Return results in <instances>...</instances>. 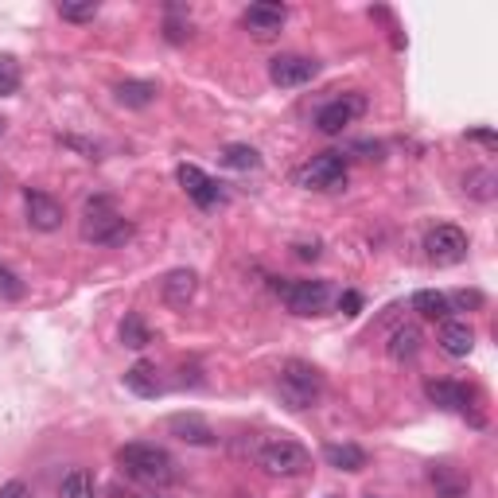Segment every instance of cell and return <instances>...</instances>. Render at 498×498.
Returning a JSON list of instances; mask_svg holds the SVG:
<instances>
[{
	"label": "cell",
	"instance_id": "obj_18",
	"mask_svg": "<svg viewBox=\"0 0 498 498\" xmlns=\"http://www.w3.org/2000/svg\"><path fill=\"white\" fill-rule=\"evenodd\" d=\"M323 460H327V467H335V471H362L366 464H370V455H366L359 444H327Z\"/></svg>",
	"mask_w": 498,
	"mask_h": 498
},
{
	"label": "cell",
	"instance_id": "obj_11",
	"mask_svg": "<svg viewBox=\"0 0 498 498\" xmlns=\"http://www.w3.org/2000/svg\"><path fill=\"white\" fill-rule=\"evenodd\" d=\"M320 74V62L316 59H304V55H277L269 62V78L273 86L281 90H292V86H304Z\"/></svg>",
	"mask_w": 498,
	"mask_h": 498
},
{
	"label": "cell",
	"instance_id": "obj_8",
	"mask_svg": "<svg viewBox=\"0 0 498 498\" xmlns=\"http://www.w3.org/2000/svg\"><path fill=\"white\" fill-rule=\"evenodd\" d=\"M362 113H366V98L362 94H343V98L327 101V106L316 113V129L323 137H339L350 121H359Z\"/></svg>",
	"mask_w": 498,
	"mask_h": 498
},
{
	"label": "cell",
	"instance_id": "obj_23",
	"mask_svg": "<svg viewBox=\"0 0 498 498\" xmlns=\"http://www.w3.org/2000/svg\"><path fill=\"white\" fill-rule=\"evenodd\" d=\"M59 498H98V483H94V475H90V471H82V467H74L71 475H62V483H59Z\"/></svg>",
	"mask_w": 498,
	"mask_h": 498
},
{
	"label": "cell",
	"instance_id": "obj_31",
	"mask_svg": "<svg viewBox=\"0 0 498 498\" xmlns=\"http://www.w3.org/2000/svg\"><path fill=\"white\" fill-rule=\"evenodd\" d=\"M0 498H32V487L24 479H12V483L0 487Z\"/></svg>",
	"mask_w": 498,
	"mask_h": 498
},
{
	"label": "cell",
	"instance_id": "obj_2",
	"mask_svg": "<svg viewBox=\"0 0 498 498\" xmlns=\"http://www.w3.org/2000/svg\"><path fill=\"white\" fill-rule=\"evenodd\" d=\"M277 393L288 409H311L320 397H323V374L316 370L311 362H300V359H288L281 366V378H277Z\"/></svg>",
	"mask_w": 498,
	"mask_h": 498
},
{
	"label": "cell",
	"instance_id": "obj_38",
	"mask_svg": "<svg viewBox=\"0 0 498 498\" xmlns=\"http://www.w3.org/2000/svg\"><path fill=\"white\" fill-rule=\"evenodd\" d=\"M370 498H374V494H370Z\"/></svg>",
	"mask_w": 498,
	"mask_h": 498
},
{
	"label": "cell",
	"instance_id": "obj_37",
	"mask_svg": "<svg viewBox=\"0 0 498 498\" xmlns=\"http://www.w3.org/2000/svg\"><path fill=\"white\" fill-rule=\"evenodd\" d=\"M327 498H339V494H327Z\"/></svg>",
	"mask_w": 498,
	"mask_h": 498
},
{
	"label": "cell",
	"instance_id": "obj_6",
	"mask_svg": "<svg viewBox=\"0 0 498 498\" xmlns=\"http://www.w3.org/2000/svg\"><path fill=\"white\" fill-rule=\"evenodd\" d=\"M277 292L292 316H320L327 300H331L327 281H288V284H277Z\"/></svg>",
	"mask_w": 498,
	"mask_h": 498
},
{
	"label": "cell",
	"instance_id": "obj_27",
	"mask_svg": "<svg viewBox=\"0 0 498 498\" xmlns=\"http://www.w3.org/2000/svg\"><path fill=\"white\" fill-rule=\"evenodd\" d=\"M20 90V67H16V59H0V98H12Z\"/></svg>",
	"mask_w": 498,
	"mask_h": 498
},
{
	"label": "cell",
	"instance_id": "obj_24",
	"mask_svg": "<svg viewBox=\"0 0 498 498\" xmlns=\"http://www.w3.org/2000/svg\"><path fill=\"white\" fill-rule=\"evenodd\" d=\"M222 164L234 168V172H257L261 152L249 148V144H226V148H222Z\"/></svg>",
	"mask_w": 498,
	"mask_h": 498
},
{
	"label": "cell",
	"instance_id": "obj_12",
	"mask_svg": "<svg viewBox=\"0 0 498 498\" xmlns=\"http://www.w3.org/2000/svg\"><path fill=\"white\" fill-rule=\"evenodd\" d=\"M24 211H28V226L32 230H43V234H51V230H59L62 226V206H59V199H51L47 191H24Z\"/></svg>",
	"mask_w": 498,
	"mask_h": 498
},
{
	"label": "cell",
	"instance_id": "obj_13",
	"mask_svg": "<svg viewBox=\"0 0 498 498\" xmlns=\"http://www.w3.org/2000/svg\"><path fill=\"white\" fill-rule=\"evenodd\" d=\"M199 292V273L195 269H168L160 281V296L168 308H187Z\"/></svg>",
	"mask_w": 498,
	"mask_h": 498
},
{
	"label": "cell",
	"instance_id": "obj_29",
	"mask_svg": "<svg viewBox=\"0 0 498 498\" xmlns=\"http://www.w3.org/2000/svg\"><path fill=\"white\" fill-rule=\"evenodd\" d=\"M0 300H24V281L5 265H0Z\"/></svg>",
	"mask_w": 498,
	"mask_h": 498
},
{
	"label": "cell",
	"instance_id": "obj_33",
	"mask_svg": "<svg viewBox=\"0 0 498 498\" xmlns=\"http://www.w3.org/2000/svg\"><path fill=\"white\" fill-rule=\"evenodd\" d=\"M455 304H460V308H479L483 296L479 292H455Z\"/></svg>",
	"mask_w": 498,
	"mask_h": 498
},
{
	"label": "cell",
	"instance_id": "obj_7",
	"mask_svg": "<svg viewBox=\"0 0 498 498\" xmlns=\"http://www.w3.org/2000/svg\"><path fill=\"white\" fill-rule=\"evenodd\" d=\"M425 257L432 265H460L467 257V234L460 226H452V222H444V226H432L425 234Z\"/></svg>",
	"mask_w": 498,
	"mask_h": 498
},
{
	"label": "cell",
	"instance_id": "obj_30",
	"mask_svg": "<svg viewBox=\"0 0 498 498\" xmlns=\"http://www.w3.org/2000/svg\"><path fill=\"white\" fill-rule=\"evenodd\" d=\"M164 35H168V43H183V39H191V24L168 20V24H164Z\"/></svg>",
	"mask_w": 498,
	"mask_h": 498
},
{
	"label": "cell",
	"instance_id": "obj_10",
	"mask_svg": "<svg viewBox=\"0 0 498 498\" xmlns=\"http://www.w3.org/2000/svg\"><path fill=\"white\" fill-rule=\"evenodd\" d=\"M284 20H288V8L277 5V0H261V5H249L242 12V28L257 39H273L284 28Z\"/></svg>",
	"mask_w": 498,
	"mask_h": 498
},
{
	"label": "cell",
	"instance_id": "obj_35",
	"mask_svg": "<svg viewBox=\"0 0 498 498\" xmlns=\"http://www.w3.org/2000/svg\"><path fill=\"white\" fill-rule=\"evenodd\" d=\"M475 140H483V144H494V133H487V129H479V133H471Z\"/></svg>",
	"mask_w": 498,
	"mask_h": 498
},
{
	"label": "cell",
	"instance_id": "obj_32",
	"mask_svg": "<svg viewBox=\"0 0 498 498\" xmlns=\"http://www.w3.org/2000/svg\"><path fill=\"white\" fill-rule=\"evenodd\" d=\"M339 308H343V316H359V311H362V296L359 292H343Z\"/></svg>",
	"mask_w": 498,
	"mask_h": 498
},
{
	"label": "cell",
	"instance_id": "obj_26",
	"mask_svg": "<svg viewBox=\"0 0 498 498\" xmlns=\"http://www.w3.org/2000/svg\"><path fill=\"white\" fill-rule=\"evenodd\" d=\"M121 343L129 347V350H144L152 343V331H148V323H144L137 311H129V316L121 320Z\"/></svg>",
	"mask_w": 498,
	"mask_h": 498
},
{
	"label": "cell",
	"instance_id": "obj_3",
	"mask_svg": "<svg viewBox=\"0 0 498 498\" xmlns=\"http://www.w3.org/2000/svg\"><path fill=\"white\" fill-rule=\"evenodd\" d=\"M82 238L94 245H125L133 238V222L125 215H117L113 199L98 195V199L86 203V218H82Z\"/></svg>",
	"mask_w": 498,
	"mask_h": 498
},
{
	"label": "cell",
	"instance_id": "obj_17",
	"mask_svg": "<svg viewBox=\"0 0 498 498\" xmlns=\"http://www.w3.org/2000/svg\"><path fill=\"white\" fill-rule=\"evenodd\" d=\"M125 389H133L137 397H160L164 382H160V374H156L152 362H133L125 370Z\"/></svg>",
	"mask_w": 498,
	"mask_h": 498
},
{
	"label": "cell",
	"instance_id": "obj_36",
	"mask_svg": "<svg viewBox=\"0 0 498 498\" xmlns=\"http://www.w3.org/2000/svg\"><path fill=\"white\" fill-rule=\"evenodd\" d=\"M5 129H8V121H5V113H0V137H5Z\"/></svg>",
	"mask_w": 498,
	"mask_h": 498
},
{
	"label": "cell",
	"instance_id": "obj_21",
	"mask_svg": "<svg viewBox=\"0 0 498 498\" xmlns=\"http://www.w3.org/2000/svg\"><path fill=\"white\" fill-rule=\"evenodd\" d=\"M413 311L417 316H425V320H448V311H452V300L444 296V292H432V288H421V292L413 296Z\"/></svg>",
	"mask_w": 498,
	"mask_h": 498
},
{
	"label": "cell",
	"instance_id": "obj_1",
	"mask_svg": "<svg viewBox=\"0 0 498 498\" xmlns=\"http://www.w3.org/2000/svg\"><path fill=\"white\" fill-rule=\"evenodd\" d=\"M117 464H121L125 475L148 483V487L176 483V460L160 444H125V448H117Z\"/></svg>",
	"mask_w": 498,
	"mask_h": 498
},
{
	"label": "cell",
	"instance_id": "obj_28",
	"mask_svg": "<svg viewBox=\"0 0 498 498\" xmlns=\"http://www.w3.org/2000/svg\"><path fill=\"white\" fill-rule=\"evenodd\" d=\"M59 16L67 24H90L98 16V5L94 0H86V5H59Z\"/></svg>",
	"mask_w": 498,
	"mask_h": 498
},
{
	"label": "cell",
	"instance_id": "obj_25",
	"mask_svg": "<svg viewBox=\"0 0 498 498\" xmlns=\"http://www.w3.org/2000/svg\"><path fill=\"white\" fill-rule=\"evenodd\" d=\"M432 487H436L444 498H464L467 494V479L464 475H455V471L448 464H440V467H432Z\"/></svg>",
	"mask_w": 498,
	"mask_h": 498
},
{
	"label": "cell",
	"instance_id": "obj_5",
	"mask_svg": "<svg viewBox=\"0 0 498 498\" xmlns=\"http://www.w3.org/2000/svg\"><path fill=\"white\" fill-rule=\"evenodd\" d=\"M296 183L308 191H343L347 187V156L343 152H320L296 172Z\"/></svg>",
	"mask_w": 498,
	"mask_h": 498
},
{
	"label": "cell",
	"instance_id": "obj_22",
	"mask_svg": "<svg viewBox=\"0 0 498 498\" xmlns=\"http://www.w3.org/2000/svg\"><path fill=\"white\" fill-rule=\"evenodd\" d=\"M464 191L471 195V199H479V203H491L498 195V179H494L491 168H471V172L464 176Z\"/></svg>",
	"mask_w": 498,
	"mask_h": 498
},
{
	"label": "cell",
	"instance_id": "obj_9",
	"mask_svg": "<svg viewBox=\"0 0 498 498\" xmlns=\"http://www.w3.org/2000/svg\"><path fill=\"white\" fill-rule=\"evenodd\" d=\"M176 179H179V187L187 191V199L195 206H203V211H211V206H218L222 199H226L222 183H215L211 176L203 172V168H195V164H179L176 168Z\"/></svg>",
	"mask_w": 498,
	"mask_h": 498
},
{
	"label": "cell",
	"instance_id": "obj_16",
	"mask_svg": "<svg viewBox=\"0 0 498 498\" xmlns=\"http://www.w3.org/2000/svg\"><path fill=\"white\" fill-rule=\"evenodd\" d=\"M421 343H425L421 327H417V323H401L397 331L389 335L386 355H389L393 362H409V359H417V350H421Z\"/></svg>",
	"mask_w": 498,
	"mask_h": 498
},
{
	"label": "cell",
	"instance_id": "obj_14",
	"mask_svg": "<svg viewBox=\"0 0 498 498\" xmlns=\"http://www.w3.org/2000/svg\"><path fill=\"white\" fill-rule=\"evenodd\" d=\"M168 428H172V436H179L183 444H195V448H211V444H218L215 428L206 425L199 413H176V417H168Z\"/></svg>",
	"mask_w": 498,
	"mask_h": 498
},
{
	"label": "cell",
	"instance_id": "obj_19",
	"mask_svg": "<svg viewBox=\"0 0 498 498\" xmlns=\"http://www.w3.org/2000/svg\"><path fill=\"white\" fill-rule=\"evenodd\" d=\"M425 393H428L432 405H440V409L467 413V389H464L460 382H428Z\"/></svg>",
	"mask_w": 498,
	"mask_h": 498
},
{
	"label": "cell",
	"instance_id": "obj_4",
	"mask_svg": "<svg viewBox=\"0 0 498 498\" xmlns=\"http://www.w3.org/2000/svg\"><path fill=\"white\" fill-rule=\"evenodd\" d=\"M257 464L265 467L269 475L296 479V475H308V471H311V452L304 448V444L288 440V436H269L257 448Z\"/></svg>",
	"mask_w": 498,
	"mask_h": 498
},
{
	"label": "cell",
	"instance_id": "obj_34",
	"mask_svg": "<svg viewBox=\"0 0 498 498\" xmlns=\"http://www.w3.org/2000/svg\"><path fill=\"white\" fill-rule=\"evenodd\" d=\"M296 257H300V261H316L320 249H316V245H296Z\"/></svg>",
	"mask_w": 498,
	"mask_h": 498
},
{
	"label": "cell",
	"instance_id": "obj_15",
	"mask_svg": "<svg viewBox=\"0 0 498 498\" xmlns=\"http://www.w3.org/2000/svg\"><path fill=\"white\" fill-rule=\"evenodd\" d=\"M440 350L444 355H452V359H467L471 355V347H475V331H471V323L467 320H444L440 323Z\"/></svg>",
	"mask_w": 498,
	"mask_h": 498
},
{
	"label": "cell",
	"instance_id": "obj_20",
	"mask_svg": "<svg viewBox=\"0 0 498 498\" xmlns=\"http://www.w3.org/2000/svg\"><path fill=\"white\" fill-rule=\"evenodd\" d=\"M117 101L129 110H144V106H152L156 101V86L152 82H140V78H125V82H117Z\"/></svg>",
	"mask_w": 498,
	"mask_h": 498
}]
</instances>
